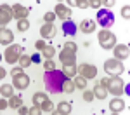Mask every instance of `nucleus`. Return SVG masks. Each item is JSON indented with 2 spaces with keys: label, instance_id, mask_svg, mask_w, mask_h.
<instances>
[{
  "label": "nucleus",
  "instance_id": "1",
  "mask_svg": "<svg viewBox=\"0 0 130 115\" xmlns=\"http://www.w3.org/2000/svg\"><path fill=\"white\" fill-rule=\"evenodd\" d=\"M66 80L64 73L61 70H50V72H45L43 75V84H45V89L52 94H59L62 93V84Z\"/></svg>",
  "mask_w": 130,
  "mask_h": 115
},
{
  "label": "nucleus",
  "instance_id": "2",
  "mask_svg": "<svg viewBox=\"0 0 130 115\" xmlns=\"http://www.w3.org/2000/svg\"><path fill=\"white\" fill-rule=\"evenodd\" d=\"M104 72L108 73L109 77H120L121 73L125 72V65H123V61L113 58V59L104 61Z\"/></svg>",
  "mask_w": 130,
  "mask_h": 115
},
{
  "label": "nucleus",
  "instance_id": "3",
  "mask_svg": "<svg viewBox=\"0 0 130 115\" xmlns=\"http://www.w3.org/2000/svg\"><path fill=\"white\" fill-rule=\"evenodd\" d=\"M21 54H23V49H21L19 44H10V45H7V49L4 52V59L9 63V65H14V63L19 61Z\"/></svg>",
  "mask_w": 130,
  "mask_h": 115
},
{
  "label": "nucleus",
  "instance_id": "4",
  "mask_svg": "<svg viewBox=\"0 0 130 115\" xmlns=\"http://www.w3.org/2000/svg\"><path fill=\"white\" fill-rule=\"evenodd\" d=\"M99 44L102 49L109 51V49H113L116 45V35L111 33L109 30H101L99 31Z\"/></svg>",
  "mask_w": 130,
  "mask_h": 115
},
{
  "label": "nucleus",
  "instance_id": "5",
  "mask_svg": "<svg viewBox=\"0 0 130 115\" xmlns=\"http://www.w3.org/2000/svg\"><path fill=\"white\" fill-rule=\"evenodd\" d=\"M97 23H99L102 28H111L115 24V14L111 12V9L97 10Z\"/></svg>",
  "mask_w": 130,
  "mask_h": 115
},
{
  "label": "nucleus",
  "instance_id": "6",
  "mask_svg": "<svg viewBox=\"0 0 130 115\" xmlns=\"http://www.w3.org/2000/svg\"><path fill=\"white\" fill-rule=\"evenodd\" d=\"M108 93H111L113 96H121L125 91V84L120 77H109V84H108Z\"/></svg>",
  "mask_w": 130,
  "mask_h": 115
},
{
  "label": "nucleus",
  "instance_id": "7",
  "mask_svg": "<svg viewBox=\"0 0 130 115\" xmlns=\"http://www.w3.org/2000/svg\"><path fill=\"white\" fill-rule=\"evenodd\" d=\"M76 73H80V77H85L89 80V79H94L97 75V66L89 65V63H82L80 66H76Z\"/></svg>",
  "mask_w": 130,
  "mask_h": 115
},
{
  "label": "nucleus",
  "instance_id": "8",
  "mask_svg": "<svg viewBox=\"0 0 130 115\" xmlns=\"http://www.w3.org/2000/svg\"><path fill=\"white\" fill-rule=\"evenodd\" d=\"M28 85H30V77H28L24 72H21V73H18V75L12 77V87L23 91V89H26Z\"/></svg>",
  "mask_w": 130,
  "mask_h": 115
},
{
  "label": "nucleus",
  "instance_id": "9",
  "mask_svg": "<svg viewBox=\"0 0 130 115\" xmlns=\"http://www.w3.org/2000/svg\"><path fill=\"white\" fill-rule=\"evenodd\" d=\"M12 7L7 5V4H2L0 5V26H5L7 23L12 21Z\"/></svg>",
  "mask_w": 130,
  "mask_h": 115
},
{
  "label": "nucleus",
  "instance_id": "10",
  "mask_svg": "<svg viewBox=\"0 0 130 115\" xmlns=\"http://www.w3.org/2000/svg\"><path fill=\"white\" fill-rule=\"evenodd\" d=\"M59 61L62 63V65H75V61H76V52L64 47V49L59 52Z\"/></svg>",
  "mask_w": 130,
  "mask_h": 115
},
{
  "label": "nucleus",
  "instance_id": "11",
  "mask_svg": "<svg viewBox=\"0 0 130 115\" xmlns=\"http://www.w3.org/2000/svg\"><path fill=\"white\" fill-rule=\"evenodd\" d=\"M113 52H115V59H127L130 56V47L128 45H125V44H118V45H115L113 47Z\"/></svg>",
  "mask_w": 130,
  "mask_h": 115
},
{
  "label": "nucleus",
  "instance_id": "12",
  "mask_svg": "<svg viewBox=\"0 0 130 115\" xmlns=\"http://www.w3.org/2000/svg\"><path fill=\"white\" fill-rule=\"evenodd\" d=\"M28 14H30V9L28 7H24V5H21V4H14L12 5V16L16 18V19H28Z\"/></svg>",
  "mask_w": 130,
  "mask_h": 115
},
{
  "label": "nucleus",
  "instance_id": "13",
  "mask_svg": "<svg viewBox=\"0 0 130 115\" xmlns=\"http://www.w3.org/2000/svg\"><path fill=\"white\" fill-rule=\"evenodd\" d=\"M12 42H14V33L5 26H0V44L2 45H10Z\"/></svg>",
  "mask_w": 130,
  "mask_h": 115
},
{
  "label": "nucleus",
  "instance_id": "14",
  "mask_svg": "<svg viewBox=\"0 0 130 115\" xmlns=\"http://www.w3.org/2000/svg\"><path fill=\"white\" fill-rule=\"evenodd\" d=\"M54 12H56V16L61 18L62 21H66V19H70V18H71V7H66L64 4H57Z\"/></svg>",
  "mask_w": 130,
  "mask_h": 115
},
{
  "label": "nucleus",
  "instance_id": "15",
  "mask_svg": "<svg viewBox=\"0 0 130 115\" xmlns=\"http://www.w3.org/2000/svg\"><path fill=\"white\" fill-rule=\"evenodd\" d=\"M40 35L42 39H52L54 35H56V26H54V23H43L40 28Z\"/></svg>",
  "mask_w": 130,
  "mask_h": 115
},
{
  "label": "nucleus",
  "instance_id": "16",
  "mask_svg": "<svg viewBox=\"0 0 130 115\" xmlns=\"http://www.w3.org/2000/svg\"><path fill=\"white\" fill-rule=\"evenodd\" d=\"M80 30L83 33H92V31L97 30V26H95V21L94 19H83L80 23Z\"/></svg>",
  "mask_w": 130,
  "mask_h": 115
},
{
  "label": "nucleus",
  "instance_id": "17",
  "mask_svg": "<svg viewBox=\"0 0 130 115\" xmlns=\"http://www.w3.org/2000/svg\"><path fill=\"white\" fill-rule=\"evenodd\" d=\"M123 108H125V101L120 99V98H115V99H111V101H109V110H111V112L120 113Z\"/></svg>",
  "mask_w": 130,
  "mask_h": 115
},
{
  "label": "nucleus",
  "instance_id": "18",
  "mask_svg": "<svg viewBox=\"0 0 130 115\" xmlns=\"http://www.w3.org/2000/svg\"><path fill=\"white\" fill-rule=\"evenodd\" d=\"M62 30H64L66 35H75V33H76V24H75L71 19H66L64 23H62Z\"/></svg>",
  "mask_w": 130,
  "mask_h": 115
},
{
  "label": "nucleus",
  "instance_id": "19",
  "mask_svg": "<svg viewBox=\"0 0 130 115\" xmlns=\"http://www.w3.org/2000/svg\"><path fill=\"white\" fill-rule=\"evenodd\" d=\"M61 72L64 73L66 79H71V77L76 75V65H62V70Z\"/></svg>",
  "mask_w": 130,
  "mask_h": 115
},
{
  "label": "nucleus",
  "instance_id": "20",
  "mask_svg": "<svg viewBox=\"0 0 130 115\" xmlns=\"http://www.w3.org/2000/svg\"><path fill=\"white\" fill-rule=\"evenodd\" d=\"M94 96H95L97 99H106V98H108V89L99 84V85L94 87Z\"/></svg>",
  "mask_w": 130,
  "mask_h": 115
},
{
  "label": "nucleus",
  "instance_id": "21",
  "mask_svg": "<svg viewBox=\"0 0 130 115\" xmlns=\"http://www.w3.org/2000/svg\"><path fill=\"white\" fill-rule=\"evenodd\" d=\"M47 99H49V96H47L45 93H35V94H33V105L38 106V108H40L42 103H45Z\"/></svg>",
  "mask_w": 130,
  "mask_h": 115
},
{
  "label": "nucleus",
  "instance_id": "22",
  "mask_svg": "<svg viewBox=\"0 0 130 115\" xmlns=\"http://www.w3.org/2000/svg\"><path fill=\"white\" fill-rule=\"evenodd\" d=\"M0 94H2L4 98H10V96L14 94L12 84H4V85H0Z\"/></svg>",
  "mask_w": 130,
  "mask_h": 115
},
{
  "label": "nucleus",
  "instance_id": "23",
  "mask_svg": "<svg viewBox=\"0 0 130 115\" xmlns=\"http://www.w3.org/2000/svg\"><path fill=\"white\" fill-rule=\"evenodd\" d=\"M7 101H9V108H14V110H18L21 105H23V99H21L19 96H10V98H7Z\"/></svg>",
  "mask_w": 130,
  "mask_h": 115
},
{
  "label": "nucleus",
  "instance_id": "24",
  "mask_svg": "<svg viewBox=\"0 0 130 115\" xmlns=\"http://www.w3.org/2000/svg\"><path fill=\"white\" fill-rule=\"evenodd\" d=\"M70 2V7H80V9H89V0H66Z\"/></svg>",
  "mask_w": 130,
  "mask_h": 115
},
{
  "label": "nucleus",
  "instance_id": "25",
  "mask_svg": "<svg viewBox=\"0 0 130 115\" xmlns=\"http://www.w3.org/2000/svg\"><path fill=\"white\" fill-rule=\"evenodd\" d=\"M42 54H43V58L52 59V58L56 56V47H54V45H45V47L42 49Z\"/></svg>",
  "mask_w": 130,
  "mask_h": 115
},
{
  "label": "nucleus",
  "instance_id": "26",
  "mask_svg": "<svg viewBox=\"0 0 130 115\" xmlns=\"http://www.w3.org/2000/svg\"><path fill=\"white\" fill-rule=\"evenodd\" d=\"M18 63H19L21 68H28L33 61H31V56H28V54H21V56H19V61H18Z\"/></svg>",
  "mask_w": 130,
  "mask_h": 115
},
{
  "label": "nucleus",
  "instance_id": "27",
  "mask_svg": "<svg viewBox=\"0 0 130 115\" xmlns=\"http://www.w3.org/2000/svg\"><path fill=\"white\" fill-rule=\"evenodd\" d=\"M73 82H75V87H76V89H82V91L87 89V79H85V77H80V75H78Z\"/></svg>",
  "mask_w": 130,
  "mask_h": 115
},
{
  "label": "nucleus",
  "instance_id": "28",
  "mask_svg": "<svg viewBox=\"0 0 130 115\" xmlns=\"http://www.w3.org/2000/svg\"><path fill=\"white\" fill-rule=\"evenodd\" d=\"M75 89H76V87H75V82H73L71 79H66L64 84H62V93H70L71 94Z\"/></svg>",
  "mask_w": 130,
  "mask_h": 115
},
{
  "label": "nucleus",
  "instance_id": "29",
  "mask_svg": "<svg viewBox=\"0 0 130 115\" xmlns=\"http://www.w3.org/2000/svg\"><path fill=\"white\" fill-rule=\"evenodd\" d=\"M57 110L62 112V113H66V115H70L71 113V105L68 103V101H61V103L57 105Z\"/></svg>",
  "mask_w": 130,
  "mask_h": 115
},
{
  "label": "nucleus",
  "instance_id": "30",
  "mask_svg": "<svg viewBox=\"0 0 130 115\" xmlns=\"http://www.w3.org/2000/svg\"><path fill=\"white\" fill-rule=\"evenodd\" d=\"M30 28V21L28 19H19L18 21V30L19 31H26Z\"/></svg>",
  "mask_w": 130,
  "mask_h": 115
},
{
  "label": "nucleus",
  "instance_id": "31",
  "mask_svg": "<svg viewBox=\"0 0 130 115\" xmlns=\"http://www.w3.org/2000/svg\"><path fill=\"white\" fill-rule=\"evenodd\" d=\"M40 110H42V112H52V110H54V105H52V101H50V99H47L45 103H42Z\"/></svg>",
  "mask_w": 130,
  "mask_h": 115
},
{
  "label": "nucleus",
  "instance_id": "32",
  "mask_svg": "<svg viewBox=\"0 0 130 115\" xmlns=\"http://www.w3.org/2000/svg\"><path fill=\"white\" fill-rule=\"evenodd\" d=\"M43 70H45V72H50V70H56V63L52 61V59H47V61L43 63Z\"/></svg>",
  "mask_w": 130,
  "mask_h": 115
},
{
  "label": "nucleus",
  "instance_id": "33",
  "mask_svg": "<svg viewBox=\"0 0 130 115\" xmlns=\"http://www.w3.org/2000/svg\"><path fill=\"white\" fill-rule=\"evenodd\" d=\"M94 98H95V96H94V91H87V89L83 91V99H85L87 103L94 101Z\"/></svg>",
  "mask_w": 130,
  "mask_h": 115
},
{
  "label": "nucleus",
  "instance_id": "34",
  "mask_svg": "<svg viewBox=\"0 0 130 115\" xmlns=\"http://www.w3.org/2000/svg\"><path fill=\"white\" fill-rule=\"evenodd\" d=\"M54 19H56V12H45L43 14V21L45 23H54Z\"/></svg>",
  "mask_w": 130,
  "mask_h": 115
},
{
  "label": "nucleus",
  "instance_id": "35",
  "mask_svg": "<svg viewBox=\"0 0 130 115\" xmlns=\"http://www.w3.org/2000/svg\"><path fill=\"white\" fill-rule=\"evenodd\" d=\"M121 18L123 19H130V5H123L121 7Z\"/></svg>",
  "mask_w": 130,
  "mask_h": 115
},
{
  "label": "nucleus",
  "instance_id": "36",
  "mask_svg": "<svg viewBox=\"0 0 130 115\" xmlns=\"http://www.w3.org/2000/svg\"><path fill=\"white\" fill-rule=\"evenodd\" d=\"M28 115H42V110L38 108V106H31V108H28Z\"/></svg>",
  "mask_w": 130,
  "mask_h": 115
},
{
  "label": "nucleus",
  "instance_id": "37",
  "mask_svg": "<svg viewBox=\"0 0 130 115\" xmlns=\"http://www.w3.org/2000/svg\"><path fill=\"white\" fill-rule=\"evenodd\" d=\"M45 45H47V44H45L43 40H37V42H35V49H37V51H42Z\"/></svg>",
  "mask_w": 130,
  "mask_h": 115
},
{
  "label": "nucleus",
  "instance_id": "38",
  "mask_svg": "<svg viewBox=\"0 0 130 115\" xmlns=\"http://www.w3.org/2000/svg\"><path fill=\"white\" fill-rule=\"evenodd\" d=\"M64 47H66V49H71V51H75V52H76V49H78L75 42H66V44H64Z\"/></svg>",
  "mask_w": 130,
  "mask_h": 115
},
{
  "label": "nucleus",
  "instance_id": "39",
  "mask_svg": "<svg viewBox=\"0 0 130 115\" xmlns=\"http://www.w3.org/2000/svg\"><path fill=\"white\" fill-rule=\"evenodd\" d=\"M101 4H102V0H89V5H90V7H94V9H97Z\"/></svg>",
  "mask_w": 130,
  "mask_h": 115
},
{
  "label": "nucleus",
  "instance_id": "40",
  "mask_svg": "<svg viewBox=\"0 0 130 115\" xmlns=\"http://www.w3.org/2000/svg\"><path fill=\"white\" fill-rule=\"evenodd\" d=\"M115 4H116V0H102V5H106L108 9H111Z\"/></svg>",
  "mask_w": 130,
  "mask_h": 115
},
{
  "label": "nucleus",
  "instance_id": "41",
  "mask_svg": "<svg viewBox=\"0 0 130 115\" xmlns=\"http://www.w3.org/2000/svg\"><path fill=\"white\" fill-rule=\"evenodd\" d=\"M5 108H9V101L7 99H0V110H5Z\"/></svg>",
  "mask_w": 130,
  "mask_h": 115
},
{
  "label": "nucleus",
  "instance_id": "42",
  "mask_svg": "<svg viewBox=\"0 0 130 115\" xmlns=\"http://www.w3.org/2000/svg\"><path fill=\"white\" fill-rule=\"evenodd\" d=\"M21 72H23V68H21V66H16V68H12V72H10V75L14 77V75H18V73H21Z\"/></svg>",
  "mask_w": 130,
  "mask_h": 115
},
{
  "label": "nucleus",
  "instance_id": "43",
  "mask_svg": "<svg viewBox=\"0 0 130 115\" xmlns=\"http://www.w3.org/2000/svg\"><path fill=\"white\" fill-rule=\"evenodd\" d=\"M108 84H109V75H108V77H104V79H101V85L108 87Z\"/></svg>",
  "mask_w": 130,
  "mask_h": 115
},
{
  "label": "nucleus",
  "instance_id": "44",
  "mask_svg": "<svg viewBox=\"0 0 130 115\" xmlns=\"http://www.w3.org/2000/svg\"><path fill=\"white\" fill-rule=\"evenodd\" d=\"M18 110H19V115H26V113H28V108H26V106H23V105H21Z\"/></svg>",
  "mask_w": 130,
  "mask_h": 115
},
{
  "label": "nucleus",
  "instance_id": "45",
  "mask_svg": "<svg viewBox=\"0 0 130 115\" xmlns=\"http://www.w3.org/2000/svg\"><path fill=\"white\" fill-rule=\"evenodd\" d=\"M31 61H33V63H40L42 59H40V56H38V54H35V56H31Z\"/></svg>",
  "mask_w": 130,
  "mask_h": 115
},
{
  "label": "nucleus",
  "instance_id": "46",
  "mask_svg": "<svg viewBox=\"0 0 130 115\" xmlns=\"http://www.w3.org/2000/svg\"><path fill=\"white\" fill-rule=\"evenodd\" d=\"M5 75H7V70H4V68L0 66V80H2V79H4Z\"/></svg>",
  "mask_w": 130,
  "mask_h": 115
},
{
  "label": "nucleus",
  "instance_id": "47",
  "mask_svg": "<svg viewBox=\"0 0 130 115\" xmlns=\"http://www.w3.org/2000/svg\"><path fill=\"white\" fill-rule=\"evenodd\" d=\"M123 93L127 94V96H130V84H127V85H125V91H123Z\"/></svg>",
  "mask_w": 130,
  "mask_h": 115
},
{
  "label": "nucleus",
  "instance_id": "48",
  "mask_svg": "<svg viewBox=\"0 0 130 115\" xmlns=\"http://www.w3.org/2000/svg\"><path fill=\"white\" fill-rule=\"evenodd\" d=\"M52 115H66V113H62V112H59V110H54V112H52Z\"/></svg>",
  "mask_w": 130,
  "mask_h": 115
},
{
  "label": "nucleus",
  "instance_id": "49",
  "mask_svg": "<svg viewBox=\"0 0 130 115\" xmlns=\"http://www.w3.org/2000/svg\"><path fill=\"white\" fill-rule=\"evenodd\" d=\"M111 115H120V113H116V112H111Z\"/></svg>",
  "mask_w": 130,
  "mask_h": 115
},
{
  "label": "nucleus",
  "instance_id": "50",
  "mask_svg": "<svg viewBox=\"0 0 130 115\" xmlns=\"http://www.w3.org/2000/svg\"><path fill=\"white\" fill-rule=\"evenodd\" d=\"M0 59H2V54H0Z\"/></svg>",
  "mask_w": 130,
  "mask_h": 115
},
{
  "label": "nucleus",
  "instance_id": "51",
  "mask_svg": "<svg viewBox=\"0 0 130 115\" xmlns=\"http://www.w3.org/2000/svg\"><path fill=\"white\" fill-rule=\"evenodd\" d=\"M57 2H62V0H57Z\"/></svg>",
  "mask_w": 130,
  "mask_h": 115
}]
</instances>
